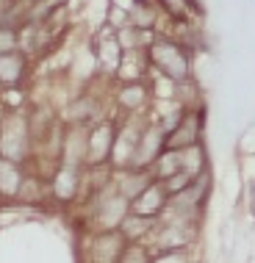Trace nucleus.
<instances>
[{
    "mask_svg": "<svg viewBox=\"0 0 255 263\" xmlns=\"http://www.w3.org/2000/svg\"><path fill=\"white\" fill-rule=\"evenodd\" d=\"M147 64L155 69V75H161L164 81L172 83H189L191 78V53L186 45L172 36H153L150 45L144 47Z\"/></svg>",
    "mask_w": 255,
    "mask_h": 263,
    "instance_id": "obj_1",
    "label": "nucleus"
},
{
    "mask_svg": "<svg viewBox=\"0 0 255 263\" xmlns=\"http://www.w3.org/2000/svg\"><path fill=\"white\" fill-rule=\"evenodd\" d=\"M0 155L17 163H28L33 158V133L23 108L0 114Z\"/></svg>",
    "mask_w": 255,
    "mask_h": 263,
    "instance_id": "obj_2",
    "label": "nucleus"
},
{
    "mask_svg": "<svg viewBox=\"0 0 255 263\" xmlns=\"http://www.w3.org/2000/svg\"><path fill=\"white\" fill-rule=\"evenodd\" d=\"M114 177V175H111ZM131 213V200L122 197L114 189V180L105 183L103 189L92 191V211H89V222L95 230H117L122 224V219Z\"/></svg>",
    "mask_w": 255,
    "mask_h": 263,
    "instance_id": "obj_3",
    "label": "nucleus"
},
{
    "mask_svg": "<svg viewBox=\"0 0 255 263\" xmlns=\"http://www.w3.org/2000/svg\"><path fill=\"white\" fill-rule=\"evenodd\" d=\"M117 127L119 122L108 117H100L86 125V158H83V166H111Z\"/></svg>",
    "mask_w": 255,
    "mask_h": 263,
    "instance_id": "obj_4",
    "label": "nucleus"
},
{
    "mask_svg": "<svg viewBox=\"0 0 255 263\" xmlns=\"http://www.w3.org/2000/svg\"><path fill=\"white\" fill-rule=\"evenodd\" d=\"M83 189V166H72V163H59L50 175H47V194L53 202L69 205L78 200Z\"/></svg>",
    "mask_w": 255,
    "mask_h": 263,
    "instance_id": "obj_5",
    "label": "nucleus"
},
{
    "mask_svg": "<svg viewBox=\"0 0 255 263\" xmlns=\"http://www.w3.org/2000/svg\"><path fill=\"white\" fill-rule=\"evenodd\" d=\"M200 133H203V114L186 105L180 114V119L167 130V147L183 150V147H189V144H197V141H200Z\"/></svg>",
    "mask_w": 255,
    "mask_h": 263,
    "instance_id": "obj_6",
    "label": "nucleus"
},
{
    "mask_svg": "<svg viewBox=\"0 0 255 263\" xmlns=\"http://www.w3.org/2000/svg\"><path fill=\"white\" fill-rule=\"evenodd\" d=\"M167 205H169L167 186L161 180H150L131 200V213H139V216H147V219H158L167 211Z\"/></svg>",
    "mask_w": 255,
    "mask_h": 263,
    "instance_id": "obj_7",
    "label": "nucleus"
},
{
    "mask_svg": "<svg viewBox=\"0 0 255 263\" xmlns=\"http://www.w3.org/2000/svg\"><path fill=\"white\" fill-rule=\"evenodd\" d=\"M125 244H128V238L119 233V227L117 230H97L89 241V258L97 263H114L119 260Z\"/></svg>",
    "mask_w": 255,
    "mask_h": 263,
    "instance_id": "obj_8",
    "label": "nucleus"
},
{
    "mask_svg": "<svg viewBox=\"0 0 255 263\" xmlns=\"http://www.w3.org/2000/svg\"><path fill=\"white\" fill-rule=\"evenodd\" d=\"M95 64L103 75H117V67H119V59H122V45L117 39V31L114 28H105L100 33V39L95 42Z\"/></svg>",
    "mask_w": 255,
    "mask_h": 263,
    "instance_id": "obj_9",
    "label": "nucleus"
},
{
    "mask_svg": "<svg viewBox=\"0 0 255 263\" xmlns=\"http://www.w3.org/2000/svg\"><path fill=\"white\" fill-rule=\"evenodd\" d=\"M31 59L23 50H6L0 53V89H17L25 83Z\"/></svg>",
    "mask_w": 255,
    "mask_h": 263,
    "instance_id": "obj_10",
    "label": "nucleus"
},
{
    "mask_svg": "<svg viewBox=\"0 0 255 263\" xmlns=\"http://www.w3.org/2000/svg\"><path fill=\"white\" fill-rule=\"evenodd\" d=\"M25 177H28L25 163L9 161V158L0 155V200H3V202L20 200V191H23Z\"/></svg>",
    "mask_w": 255,
    "mask_h": 263,
    "instance_id": "obj_11",
    "label": "nucleus"
},
{
    "mask_svg": "<svg viewBox=\"0 0 255 263\" xmlns=\"http://www.w3.org/2000/svg\"><path fill=\"white\" fill-rule=\"evenodd\" d=\"M150 95L153 91L144 86V81H122V86L114 91V100L125 114H139L150 103Z\"/></svg>",
    "mask_w": 255,
    "mask_h": 263,
    "instance_id": "obj_12",
    "label": "nucleus"
},
{
    "mask_svg": "<svg viewBox=\"0 0 255 263\" xmlns=\"http://www.w3.org/2000/svg\"><path fill=\"white\" fill-rule=\"evenodd\" d=\"M150 64H147V53L141 47H133V50H122V59H119L117 75L119 81H141L147 75Z\"/></svg>",
    "mask_w": 255,
    "mask_h": 263,
    "instance_id": "obj_13",
    "label": "nucleus"
},
{
    "mask_svg": "<svg viewBox=\"0 0 255 263\" xmlns=\"http://www.w3.org/2000/svg\"><path fill=\"white\" fill-rule=\"evenodd\" d=\"M155 227V219H147V216H139V213H128L119 224V233L128 238V241H147V236L153 233Z\"/></svg>",
    "mask_w": 255,
    "mask_h": 263,
    "instance_id": "obj_14",
    "label": "nucleus"
},
{
    "mask_svg": "<svg viewBox=\"0 0 255 263\" xmlns=\"http://www.w3.org/2000/svg\"><path fill=\"white\" fill-rule=\"evenodd\" d=\"M205 166H208V161H205V150H203L200 141H197V144H189V147H183V150H180V172L197 177V175L205 172Z\"/></svg>",
    "mask_w": 255,
    "mask_h": 263,
    "instance_id": "obj_15",
    "label": "nucleus"
},
{
    "mask_svg": "<svg viewBox=\"0 0 255 263\" xmlns=\"http://www.w3.org/2000/svg\"><path fill=\"white\" fill-rule=\"evenodd\" d=\"M20 50V25L0 23V53Z\"/></svg>",
    "mask_w": 255,
    "mask_h": 263,
    "instance_id": "obj_16",
    "label": "nucleus"
},
{
    "mask_svg": "<svg viewBox=\"0 0 255 263\" xmlns=\"http://www.w3.org/2000/svg\"><path fill=\"white\" fill-rule=\"evenodd\" d=\"M9 9H11V0H0V23H6V17H9Z\"/></svg>",
    "mask_w": 255,
    "mask_h": 263,
    "instance_id": "obj_17",
    "label": "nucleus"
}]
</instances>
